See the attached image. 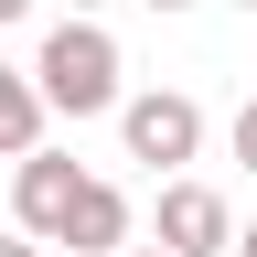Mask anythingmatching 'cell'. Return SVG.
Returning <instances> with one entry per match:
<instances>
[{"mask_svg":"<svg viewBox=\"0 0 257 257\" xmlns=\"http://www.w3.org/2000/svg\"><path fill=\"white\" fill-rule=\"evenodd\" d=\"M118 32L96 11H64L43 32V54H32V86H43V118H107L118 107Z\"/></svg>","mask_w":257,"mask_h":257,"instance_id":"obj_1","label":"cell"},{"mask_svg":"<svg viewBox=\"0 0 257 257\" xmlns=\"http://www.w3.org/2000/svg\"><path fill=\"white\" fill-rule=\"evenodd\" d=\"M118 140H128V161H150V172H182V161L204 150V107H193L182 86H140V96L118 86Z\"/></svg>","mask_w":257,"mask_h":257,"instance_id":"obj_2","label":"cell"},{"mask_svg":"<svg viewBox=\"0 0 257 257\" xmlns=\"http://www.w3.org/2000/svg\"><path fill=\"white\" fill-rule=\"evenodd\" d=\"M225 236H236V204H225L214 182H193V172H161L150 246H172V257H225Z\"/></svg>","mask_w":257,"mask_h":257,"instance_id":"obj_3","label":"cell"},{"mask_svg":"<svg viewBox=\"0 0 257 257\" xmlns=\"http://www.w3.org/2000/svg\"><path fill=\"white\" fill-rule=\"evenodd\" d=\"M75 182H86L75 150H43V140H32V150L11 161V225L54 246V225H64V204H75Z\"/></svg>","mask_w":257,"mask_h":257,"instance_id":"obj_4","label":"cell"},{"mask_svg":"<svg viewBox=\"0 0 257 257\" xmlns=\"http://www.w3.org/2000/svg\"><path fill=\"white\" fill-rule=\"evenodd\" d=\"M54 246H75V257H118V246H128V193L86 172L75 204H64V225H54Z\"/></svg>","mask_w":257,"mask_h":257,"instance_id":"obj_5","label":"cell"},{"mask_svg":"<svg viewBox=\"0 0 257 257\" xmlns=\"http://www.w3.org/2000/svg\"><path fill=\"white\" fill-rule=\"evenodd\" d=\"M43 140V86H32V64H0V161H22Z\"/></svg>","mask_w":257,"mask_h":257,"instance_id":"obj_6","label":"cell"},{"mask_svg":"<svg viewBox=\"0 0 257 257\" xmlns=\"http://www.w3.org/2000/svg\"><path fill=\"white\" fill-rule=\"evenodd\" d=\"M225 140H236V161H246V182H257V96L236 107V128H225Z\"/></svg>","mask_w":257,"mask_h":257,"instance_id":"obj_7","label":"cell"},{"mask_svg":"<svg viewBox=\"0 0 257 257\" xmlns=\"http://www.w3.org/2000/svg\"><path fill=\"white\" fill-rule=\"evenodd\" d=\"M0 257H43V236H22V225H11V236H0Z\"/></svg>","mask_w":257,"mask_h":257,"instance_id":"obj_8","label":"cell"},{"mask_svg":"<svg viewBox=\"0 0 257 257\" xmlns=\"http://www.w3.org/2000/svg\"><path fill=\"white\" fill-rule=\"evenodd\" d=\"M225 257H257V225H246V236H225Z\"/></svg>","mask_w":257,"mask_h":257,"instance_id":"obj_9","label":"cell"},{"mask_svg":"<svg viewBox=\"0 0 257 257\" xmlns=\"http://www.w3.org/2000/svg\"><path fill=\"white\" fill-rule=\"evenodd\" d=\"M22 11H32V0H0V32H11V22H22Z\"/></svg>","mask_w":257,"mask_h":257,"instance_id":"obj_10","label":"cell"},{"mask_svg":"<svg viewBox=\"0 0 257 257\" xmlns=\"http://www.w3.org/2000/svg\"><path fill=\"white\" fill-rule=\"evenodd\" d=\"M118 257H172V246H118Z\"/></svg>","mask_w":257,"mask_h":257,"instance_id":"obj_11","label":"cell"},{"mask_svg":"<svg viewBox=\"0 0 257 257\" xmlns=\"http://www.w3.org/2000/svg\"><path fill=\"white\" fill-rule=\"evenodd\" d=\"M64 11H107V0H64Z\"/></svg>","mask_w":257,"mask_h":257,"instance_id":"obj_12","label":"cell"},{"mask_svg":"<svg viewBox=\"0 0 257 257\" xmlns=\"http://www.w3.org/2000/svg\"><path fill=\"white\" fill-rule=\"evenodd\" d=\"M150 11H193V0H150Z\"/></svg>","mask_w":257,"mask_h":257,"instance_id":"obj_13","label":"cell"},{"mask_svg":"<svg viewBox=\"0 0 257 257\" xmlns=\"http://www.w3.org/2000/svg\"><path fill=\"white\" fill-rule=\"evenodd\" d=\"M236 11H257V0H236Z\"/></svg>","mask_w":257,"mask_h":257,"instance_id":"obj_14","label":"cell"}]
</instances>
